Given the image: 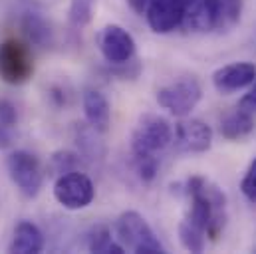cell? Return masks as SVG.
Masks as SVG:
<instances>
[{
    "mask_svg": "<svg viewBox=\"0 0 256 254\" xmlns=\"http://www.w3.org/2000/svg\"><path fill=\"white\" fill-rule=\"evenodd\" d=\"M185 194L189 196L191 204L183 220L202 230L210 240H216L226 224L224 192L210 181H206L204 177L194 175L185 183Z\"/></svg>",
    "mask_w": 256,
    "mask_h": 254,
    "instance_id": "cell-1",
    "label": "cell"
},
{
    "mask_svg": "<svg viewBox=\"0 0 256 254\" xmlns=\"http://www.w3.org/2000/svg\"><path fill=\"white\" fill-rule=\"evenodd\" d=\"M118 240L126 250L135 254H163L165 248L157 238L151 224L137 210H126L116 222Z\"/></svg>",
    "mask_w": 256,
    "mask_h": 254,
    "instance_id": "cell-2",
    "label": "cell"
},
{
    "mask_svg": "<svg viewBox=\"0 0 256 254\" xmlns=\"http://www.w3.org/2000/svg\"><path fill=\"white\" fill-rule=\"evenodd\" d=\"M173 143V127L157 114H145L139 118L131 133L133 157H157L163 149Z\"/></svg>",
    "mask_w": 256,
    "mask_h": 254,
    "instance_id": "cell-3",
    "label": "cell"
},
{
    "mask_svg": "<svg viewBox=\"0 0 256 254\" xmlns=\"http://www.w3.org/2000/svg\"><path fill=\"white\" fill-rule=\"evenodd\" d=\"M34 74L30 48L16 38L0 42V80L10 86L26 84Z\"/></svg>",
    "mask_w": 256,
    "mask_h": 254,
    "instance_id": "cell-4",
    "label": "cell"
},
{
    "mask_svg": "<svg viewBox=\"0 0 256 254\" xmlns=\"http://www.w3.org/2000/svg\"><path fill=\"white\" fill-rule=\"evenodd\" d=\"M52 192H54V198L58 200V204H62L68 210L88 208L96 198L94 181L80 169L58 175V179L54 181Z\"/></svg>",
    "mask_w": 256,
    "mask_h": 254,
    "instance_id": "cell-5",
    "label": "cell"
},
{
    "mask_svg": "<svg viewBox=\"0 0 256 254\" xmlns=\"http://www.w3.org/2000/svg\"><path fill=\"white\" fill-rule=\"evenodd\" d=\"M202 88L194 78H181L157 90V104L175 118H187L198 106Z\"/></svg>",
    "mask_w": 256,
    "mask_h": 254,
    "instance_id": "cell-6",
    "label": "cell"
},
{
    "mask_svg": "<svg viewBox=\"0 0 256 254\" xmlns=\"http://www.w3.org/2000/svg\"><path fill=\"white\" fill-rule=\"evenodd\" d=\"M6 169L12 183L26 196H36L44 185V171L40 159L28 151H12L6 159Z\"/></svg>",
    "mask_w": 256,
    "mask_h": 254,
    "instance_id": "cell-7",
    "label": "cell"
},
{
    "mask_svg": "<svg viewBox=\"0 0 256 254\" xmlns=\"http://www.w3.org/2000/svg\"><path fill=\"white\" fill-rule=\"evenodd\" d=\"M98 46L106 62L112 66H126L135 56V40L120 24H108L98 34Z\"/></svg>",
    "mask_w": 256,
    "mask_h": 254,
    "instance_id": "cell-8",
    "label": "cell"
},
{
    "mask_svg": "<svg viewBox=\"0 0 256 254\" xmlns=\"http://www.w3.org/2000/svg\"><path fill=\"white\" fill-rule=\"evenodd\" d=\"M173 143L181 153H206L212 145V129L202 120L181 118L173 131Z\"/></svg>",
    "mask_w": 256,
    "mask_h": 254,
    "instance_id": "cell-9",
    "label": "cell"
},
{
    "mask_svg": "<svg viewBox=\"0 0 256 254\" xmlns=\"http://www.w3.org/2000/svg\"><path fill=\"white\" fill-rule=\"evenodd\" d=\"M185 0H149L145 18L155 34H171L183 26Z\"/></svg>",
    "mask_w": 256,
    "mask_h": 254,
    "instance_id": "cell-10",
    "label": "cell"
},
{
    "mask_svg": "<svg viewBox=\"0 0 256 254\" xmlns=\"http://www.w3.org/2000/svg\"><path fill=\"white\" fill-rule=\"evenodd\" d=\"M256 80V66L252 62H232L226 64L212 74V86L218 94L230 96L248 88Z\"/></svg>",
    "mask_w": 256,
    "mask_h": 254,
    "instance_id": "cell-11",
    "label": "cell"
},
{
    "mask_svg": "<svg viewBox=\"0 0 256 254\" xmlns=\"http://www.w3.org/2000/svg\"><path fill=\"white\" fill-rule=\"evenodd\" d=\"M183 26L191 32H210L220 26V0H185Z\"/></svg>",
    "mask_w": 256,
    "mask_h": 254,
    "instance_id": "cell-12",
    "label": "cell"
},
{
    "mask_svg": "<svg viewBox=\"0 0 256 254\" xmlns=\"http://www.w3.org/2000/svg\"><path fill=\"white\" fill-rule=\"evenodd\" d=\"M84 116L96 133H108L112 124V108L108 98L98 90H88L84 94Z\"/></svg>",
    "mask_w": 256,
    "mask_h": 254,
    "instance_id": "cell-13",
    "label": "cell"
},
{
    "mask_svg": "<svg viewBox=\"0 0 256 254\" xmlns=\"http://www.w3.org/2000/svg\"><path fill=\"white\" fill-rule=\"evenodd\" d=\"M10 252L16 254H38L44 250V234L32 220H20L14 228Z\"/></svg>",
    "mask_w": 256,
    "mask_h": 254,
    "instance_id": "cell-14",
    "label": "cell"
},
{
    "mask_svg": "<svg viewBox=\"0 0 256 254\" xmlns=\"http://www.w3.org/2000/svg\"><path fill=\"white\" fill-rule=\"evenodd\" d=\"M254 131V116L238 110L228 114L222 122H220V135L228 141H240L244 137H248Z\"/></svg>",
    "mask_w": 256,
    "mask_h": 254,
    "instance_id": "cell-15",
    "label": "cell"
},
{
    "mask_svg": "<svg viewBox=\"0 0 256 254\" xmlns=\"http://www.w3.org/2000/svg\"><path fill=\"white\" fill-rule=\"evenodd\" d=\"M22 30H24L26 38H28L32 44H36V46L46 48V46L52 44V38H54L52 28H50V24H48L40 14H36V12H26V14L22 16Z\"/></svg>",
    "mask_w": 256,
    "mask_h": 254,
    "instance_id": "cell-16",
    "label": "cell"
},
{
    "mask_svg": "<svg viewBox=\"0 0 256 254\" xmlns=\"http://www.w3.org/2000/svg\"><path fill=\"white\" fill-rule=\"evenodd\" d=\"M88 248L90 252L98 254H126V248L120 240L112 236V230L108 226H96L88 236Z\"/></svg>",
    "mask_w": 256,
    "mask_h": 254,
    "instance_id": "cell-17",
    "label": "cell"
},
{
    "mask_svg": "<svg viewBox=\"0 0 256 254\" xmlns=\"http://www.w3.org/2000/svg\"><path fill=\"white\" fill-rule=\"evenodd\" d=\"M96 4H98V0H70V6H68L70 26L76 30L90 26L94 20V14H96Z\"/></svg>",
    "mask_w": 256,
    "mask_h": 254,
    "instance_id": "cell-18",
    "label": "cell"
},
{
    "mask_svg": "<svg viewBox=\"0 0 256 254\" xmlns=\"http://www.w3.org/2000/svg\"><path fill=\"white\" fill-rule=\"evenodd\" d=\"M179 240L185 250L189 252H202L206 244V234L198 228H194L187 220H181L179 224Z\"/></svg>",
    "mask_w": 256,
    "mask_h": 254,
    "instance_id": "cell-19",
    "label": "cell"
},
{
    "mask_svg": "<svg viewBox=\"0 0 256 254\" xmlns=\"http://www.w3.org/2000/svg\"><path fill=\"white\" fill-rule=\"evenodd\" d=\"M242 12V0H220V26L218 30H230L238 24Z\"/></svg>",
    "mask_w": 256,
    "mask_h": 254,
    "instance_id": "cell-20",
    "label": "cell"
},
{
    "mask_svg": "<svg viewBox=\"0 0 256 254\" xmlns=\"http://www.w3.org/2000/svg\"><path fill=\"white\" fill-rule=\"evenodd\" d=\"M135 165H137V175L143 183H151L157 177L159 171L157 157H135Z\"/></svg>",
    "mask_w": 256,
    "mask_h": 254,
    "instance_id": "cell-21",
    "label": "cell"
},
{
    "mask_svg": "<svg viewBox=\"0 0 256 254\" xmlns=\"http://www.w3.org/2000/svg\"><path fill=\"white\" fill-rule=\"evenodd\" d=\"M78 165H80V159H78V155L72 153V151H58V153H54V157H52V167H54V171L60 173V175L78 169Z\"/></svg>",
    "mask_w": 256,
    "mask_h": 254,
    "instance_id": "cell-22",
    "label": "cell"
},
{
    "mask_svg": "<svg viewBox=\"0 0 256 254\" xmlns=\"http://www.w3.org/2000/svg\"><path fill=\"white\" fill-rule=\"evenodd\" d=\"M240 190L242 194L250 200V202H256V159L250 161L244 177H242V183H240Z\"/></svg>",
    "mask_w": 256,
    "mask_h": 254,
    "instance_id": "cell-23",
    "label": "cell"
},
{
    "mask_svg": "<svg viewBox=\"0 0 256 254\" xmlns=\"http://www.w3.org/2000/svg\"><path fill=\"white\" fill-rule=\"evenodd\" d=\"M16 122H18V110H16V106L10 100L0 98V124L12 129V127L16 126Z\"/></svg>",
    "mask_w": 256,
    "mask_h": 254,
    "instance_id": "cell-24",
    "label": "cell"
},
{
    "mask_svg": "<svg viewBox=\"0 0 256 254\" xmlns=\"http://www.w3.org/2000/svg\"><path fill=\"white\" fill-rule=\"evenodd\" d=\"M238 110H244L248 114H256V80L250 84V90L242 96V100L238 102Z\"/></svg>",
    "mask_w": 256,
    "mask_h": 254,
    "instance_id": "cell-25",
    "label": "cell"
},
{
    "mask_svg": "<svg viewBox=\"0 0 256 254\" xmlns=\"http://www.w3.org/2000/svg\"><path fill=\"white\" fill-rule=\"evenodd\" d=\"M12 141H14V137H12L10 127L0 124V149H8V147L12 145Z\"/></svg>",
    "mask_w": 256,
    "mask_h": 254,
    "instance_id": "cell-26",
    "label": "cell"
},
{
    "mask_svg": "<svg viewBox=\"0 0 256 254\" xmlns=\"http://www.w3.org/2000/svg\"><path fill=\"white\" fill-rule=\"evenodd\" d=\"M128 2V6L135 12V14H139V16H143L145 14V10H147V4H149V0H126Z\"/></svg>",
    "mask_w": 256,
    "mask_h": 254,
    "instance_id": "cell-27",
    "label": "cell"
}]
</instances>
